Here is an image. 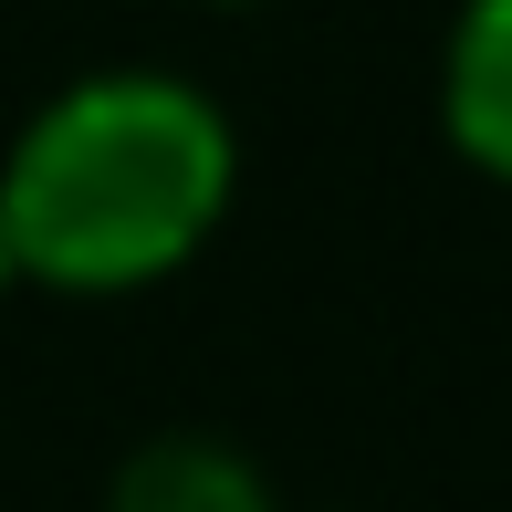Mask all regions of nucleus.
<instances>
[{
	"mask_svg": "<svg viewBox=\"0 0 512 512\" xmlns=\"http://www.w3.org/2000/svg\"><path fill=\"white\" fill-rule=\"evenodd\" d=\"M241 189V136L209 84L115 63L74 74L32 105V126L0 157V230L21 283L115 304L168 272H189Z\"/></svg>",
	"mask_w": 512,
	"mask_h": 512,
	"instance_id": "nucleus-1",
	"label": "nucleus"
},
{
	"mask_svg": "<svg viewBox=\"0 0 512 512\" xmlns=\"http://www.w3.org/2000/svg\"><path fill=\"white\" fill-rule=\"evenodd\" d=\"M105 512H283L272 502V471L220 429H157L115 460Z\"/></svg>",
	"mask_w": 512,
	"mask_h": 512,
	"instance_id": "nucleus-2",
	"label": "nucleus"
},
{
	"mask_svg": "<svg viewBox=\"0 0 512 512\" xmlns=\"http://www.w3.org/2000/svg\"><path fill=\"white\" fill-rule=\"evenodd\" d=\"M439 126L481 178L512 189V0H460L439 42Z\"/></svg>",
	"mask_w": 512,
	"mask_h": 512,
	"instance_id": "nucleus-3",
	"label": "nucleus"
},
{
	"mask_svg": "<svg viewBox=\"0 0 512 512\" xmlns=\"http://www.w3.org/2000/svg\"><path fill=\"white\" fill-rule=\"evenodd\" d=\"M11 283H21V262H11V230H0V304H11Z\"/></svg>",
	"mask_w": 512,
	"mask_h": 512,
	"instance_id": "nucleus-4",
	"label": "nucleus"
},
{
	"mask_svg": "<svg viewBox=\"0 0 512 512\" xmlns=\"http://www.w3.org/2000/svg\"><path fill=\"white\" fill-rule=\"evenodd\" d=\"M209 11H262V0H209Z\"/></svg>",
	"mask_w": 512,
	"mask_h": 512,
	"instance_id": "nucleus-5",
	"label": "nucleus"
}]
</instances>
